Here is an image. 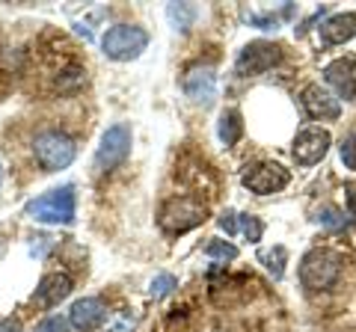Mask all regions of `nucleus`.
Listing matches in <instances>:
<instances>
[{
    "instance_id": "1",
    "label": "nucleus",
    "mask_w": 356,
    "mask_h": 332,
    "mask_svg": "<svg viewBox=\"0 0 356 332\" xmlns=\"http://www.w3.org/2000/svg\"><path fill=\"white\" fill-rule=\"evenodd\" d=\"M24 214L36 223H48V226H72L77 217V196L72 184L54 187V190L42 193L36 199H30L24 205Z\"/></svg>"
},
{
    "instance_id": "2",
    "label": "nucleus",
    "mask_w": 356,
    "mask_h": 332,
    "mask_svg": "<svg viewBox=\"0 0 356 332\" xmlns=\"http://www.w3.org/2000/svg\"><path fill=\"white\" fill-rule=\"evenodd\" d=\"M341 276V258L330 249H312L300 261V282L309 291H327L339 282Z\"/></svg>"
},
{
    "instance_id": "3",
    "label": "nucleus",
    "mask_w": 356,
    "mask_h": 332,
    "mask_svg": "<svg viewBox=\"0 0 356 332\" xmlns=\"http://www.w3.org/2000/svg\"><path fill=\"white\" fill-rule=\"evenodd\" d=\"M149 45V33L143 27H134V24H116L104 33L102 39V51L104 57L116 60V63H128V60H137L143 51Z\"/></svg>"
},
{
    "instance_id": "4",
    "label": "nucleus",
    "mask_w": 356,
    "mask_h": 332,
    "mask_svg": "<svg viewBox=\"0 0 356 332\" xmlns=\"http://www.w3.org/2000/svg\"><path fill=\"white\" fill-rule=\"evenodd\" d=\"M33 154L42 163L44 172H60L65 166H72L77 146L72 137L60 134V131H42V134L33 140Z\"/></svg>"
},
{
    "instance_id": "5",
    "label": "nucleus",
    "mask_w": 356,
    "mask_h": 332,
    "mask_svg": "<svg viewBox=\"0 0 356 332\" xmlns=\"http://www.w3.org/2000/svg\"><path fill=\"white\" fill-rule=\"evenodd\" d=\"M131 142H134L131 125H125V122L110 125L95 149V172L104 175V172H113L119 163H125V158L131 154Z\"/></svg>"
},
{
    "instance_id": "6",
    "label": "nucleus",
    "mask_w": 356,
    "mask_h": 332,
    "mask_svg": "<svg viewBox=\"0 0 356 332\" xmlns=\"http://www.w3.org/2000/svg\"><path fill=\"white\" fill-rule=\"evenodd\" d=\"M205 205L196 202V199H172L161 211V229L166 235H184L199 223H205Z\"/></svg>"
},
{
    "instance_id": "7",
    "label": "nucleus",
    "mask_w": 356,
    "mask_h": 332,
    "mask_svg": "<svg viewBox=\"0 0 356 332\" xmlns=\"http://www.w3.org/2000/svg\"><path fill=\"white\" fill-rule=\"evenodd\" d=\"M280 60H282L280 45H273V42H250V45L238 53L235 72L241 77H259L264 72H270Z\"/></svg>"
},
{
    "instance_id": "8",
    "label": "nucleus",
    "mask_w": 356,
    "mask_h": 332,
    "mask_svg": "<svg viewBox=\"0 0 356 332\" xmlns=\"http://www.w3.org/2000/svg\"><path fill=\"white\" fill-rule=\"evenodd\" d=\"M332 146V137L330 131L324 128H306L300 131L294 137V146H291V154H294V163L297 166H315L327 158V151Z\"/></svg>"
},
{
    "instance_id": "9",
    "label": "nucleus",
    "mask_w": 356,
    "mask_h": 332,
    "mask_svg": "<svg viewBox=\"0 0 356 332\" xmlns=\"http://www.w3.org/2000/svg\"><path fill=\"white\" fill-rule=\"evenodd\" d=\"M300 104H303L309 119L332 122L341 116V101L336 98V92H330L327 86H321V83H309L306 90L300 92Z\"/></svg>"
},
{
    "instance_id": "10",
    "label": "nucleus",
    "mask_w": 356,
    "mask_h": 332,
    "mask_svg": "<svg viewBox=\"0 0 356 332\" xmlns=\"http://www.w3.org/2000/svg\"><path fill=\"white\" fill-rule=\"evenodd\" d=\"M285 184H288V169H282L280 163H259L243 172V187L252 190L255 196L280 193Z\"/></svg>"
},
{
    "instance_id": "11",
    "label": "nucleus",
    "mask_w": 356,
    "mask_h": 332,
    "mask_svg": "<svg viewBox=\"0 0 356 332\" xmlns=\"http://www.w3.org/2000/svg\"><path fill=\"white\" fill-rule=\"evenodd\" d=\"M184 95L191 98L193 104L211 107L217 101V72L211 69V65H193V69L184 74Z\"/></svg>"
},
{
    "instance_id": "12",
    "label": "nucleus",
    "mask_w": 356,
    "mask_h": 332,
    "mask_svg": "<svg viewBox=\"0 0 356 332\" xmlns=\"http://www.w3.org/2000/svg\"><path fill=\"white\" fill-rule=\"evenodd\" d=\"M107 320V306L98 297H83L69 308V326L77 332H95L98 326H104Z\"/></svg>"
},
{
    "instance_id": "13",
    "label": "nucleus",
    "mask_w": 356,
    "mask_h": 332,
    "mask_svg": "<svg viewBox=\"0 0 356 332\" xmlns=\"http://www.w3.org/2000/svg\"><path fill=\"white\" fill-rule=\"evenodd\" d=\"M324 81L336 90V98L341 101H353L356 98V60L353 57H339L324 69Z\"/></svg>"
},
{
    "instance_id": "14",
    "label": "nucleus",
    "mask_w": 356,
    "mask_h": 332,
    "mask_svg": "<svg viewBox=\"0 0 356 332\" xmlns=\"http://www.w3.org/2000/svg\"><path fill=\"white\" fill-rule=\"evenodd\" d=\"M321 42H327V45H344V42H350L356 36V13H336L330 15L327 21H321Z\"/></svg>"
},
{
    "instance_id": "15",
    "label": "nucleus",
    "mask_w": 356,
    "mask_h": 332,
    "mask_svg": "<svg viewBox=\"0 0 356 332\" xmlns=\"http://www.w3.org/2000/svg\"><path fill=\"white\" fill-rule=\"evenodd\" d=\"M69 294H72V276L69 273H48V276H42L33 300H36L39 306H44V308H51L60 300H65Z\"/></svg>"
},
{
    "instance_id": "16",
    "label": "nucleus",
    "mask_w": 356,
    "mask_h": 332,
    "mask_svg": "<svg viewBox=\"0 0 356 332\" xmlns=\"http://www.w3.org/2000/svg\"><path fill=\"white\" fill-rule=\"evenodd\" d=\"M217 134H220V140L226 142V146H235V142L243 137V116L238 113V110H226V113L220 116Z\"/></svg>"
},
{
    "instance_id": "17",
    "label": "nucleus",
    "mask_w": 356,
    "mask_h": 332,
    "mask_svg": "<svg viewBox=\"0 0 356 332\" xmlns=\"http://www.w3.org/2000/svg\"><path fill=\"white\" fill-rule=\"evenodd\" d=\"M199 15V9L193 3H170L166 6V18H170V24L178 30V33H187L193 27V21Z\"/></svg>"
},
{
    "instance_id": "18",
    "label": "nucleus",
    "mask_w": 356,
    "mask_h": 332,
    "mask_svg": "<svg viewBox=\"0 0 356 332\" xmlns=\"http://www.w3.org/2000/svg\"><path fill=\"white\" fill-rule=\"evenodd\" d=\"M259 261L273 273V279H282V276H285V261H288V249H285V247L261 249V252H259Z\"/></svg>"
},
{
    "instance_id": "19",
    "label": "nucleus",
    "mask_w": 356,
    "mask_h": 332,
    "mask_svg": "<svg viewBox=\"0 0 356 332\" xmlns=\"http://www.w3.org/2000/svg\"><path fill=\"white\" fill-rule=\"evenodd\" d=\"M238 229L243 231V238H247L250 243H259V240H261V235H264V223H261L259 217H252V214L238 217Z\"/></svg>"
},
{
    "instance_id": "20",
    "label": "nucleus",
    "mask_w": 356,
    "mask_h": 332,
    "mask_svg": "<svg viewBox=\"0 0 356 332\" xmlns=\"http://www.w3.org/2000/svg\"><path fill=\"white\" fill-rule=\"evenodd\" d=\"M178 288V279L172 273H158L152 279V285H149V294L154 297V300H161V297H166V294H172Z\"/></svg>"
},
{
    "instance_id": "21",
    "label": "nucleus",
    "mask_w": 356,
    "mask_h": 332,
    "mask_svg": "<svg viewBox=\"0 0 356 332\" xmlns=\"http://www.w3.org/2000/svg\"><path fill=\"white\" fill-rule=\"evenodd\" d=\"M205 256L217 258V261H232V258H238V247L235 243H226V240H211L205 247Z\"/></svg>"
},
{
    "instance_id": "22",
    "label": "nucleus",
    "mask_w": 356,
    "mask_h": 332,
    "mask_svg": "<svg viewBox=\"0 0 356 332\" xmlns=\"http://www.w3.org/2000/svg\"><path fill=\"white\" fill-rule=\"evenodd\" d=\"M339 154H341V163L348 166V169H356V131L353 134H348L341 140V146H339Z\"/></svg>"
},
{
    "instance_id": "23",
    "label": "nucleus",
    "mask_w": 356,
    "mask_h": 332,
    "mask_svg": "<svg viewBox=\"0 0 356 332\" xmlns=\"http://www.w3.org/2000/svg\"><path fill=\"white\" fill-rule=\"evenodd\" d=\"M36 332H72V326H69V320H65V317L51 315V317H44L42 324L36 326Z\"/></svg>"
},
{
    "instance_id": "24",
    "label": "nucleus",
    "mask_w": 356,
    "mask_h": 332,
    "mask_svg": "<svg viewBox=\"0 0 356 332\" xmlns=\"http://www.w3.org/2000/svg\"><path fill=\"white\" fill-rule=\"evenodd\" d=\"M318 223H324V226H344V214L341 211H336V208H321V211H318Z\"/></svg>"
},
{
    "instance_id": "25",
    "label": "nucleus",
    "mask_w": 356,
    "mask_h": 332,
    "mask_svg": "<svg viewBox=\"0 0 356 332\" xmlns=\"http://www.w3.org/2000/svg\"><path fill=\"white\" fill-rule=\"evenodd\" d=\"M217 223H220V229L226 231V235H235V231H238V214L235 211H222Z\"/></svg>"
},
{
    "instance_id": "26",
    "label": "nucleus",
    "mask_w": 356,
    "mask_h": 332,
    "mask_svg": "<svg viewBox=\"0 0 356 332\" xmlns=\"http://www.w3.org/2000/svg\"><path fill=\"white\" fill-rule=\"evenodd\" d=\"M134 326H137V317H131V315H122L113 326H110L107 332H134Z\"/></svg>"
},
{
    "instance_id": "27",
    "label": "nucleus",
    "mask_w": 356,
    "mask_h": 332,
    "mask_svg": "<svg viewBox=\"0 0 356 332\" xmlns=\"http://www.w3.org/2000/svg\"><path fill=\"white\" fill-rule=\"evenodd\" d=\"M0 332H21V320L18 317H3L0 320Z\"/></svg>"
},
{
    "instance_id": "28",
    "label": "nucleus",
    "mask_w": 356,
    "mask_h": 332,
    "mask_svg": "<svg viewBox=\"0 0 356 332\" xmlns=\"http://www.w3.org/2000/svg\"><path fill=\"white\" fill-rule=\"evenodd\" d=\"M344 190H348V211L356 217V184H348Z\"/></svg>"
},
{
    "instance_id": "29",
    "label": "nucleus",
    "mask_w": 356,
    "mask_h": 332,
    "mask_svg": "<svg viewBox=\"0 0 356 332\" xmlns=\"http://www.w3.org/2000/svg\"><path fill=\"white\" fill-rule=\"evenodd\" d=\"M0 184H3V166H0Z\"/></svg>"
}]
</instances>
